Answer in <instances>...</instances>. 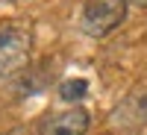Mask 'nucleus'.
I'll use <instances>...</instances> for the list:
<instances>
[{
    "mask_svg": "<svg viewBox=\"0 0 147 135\" xmlns=\"http://www.w3.org/2000/svg\"><path fill=\"white\" fill-rule=\"evenodd\" d=\"M127 0H88L80 15V30L91 38H103L127 18Z\"/></svg>",
    "mask_w": 147,
    "mask_h": 135,
    "instance_id": "obj_1",
    "label": "nucleus"
},
{
    "mask_svg": "<svg viewBox=\"0 0 147 135\" xmlns=\"http://www.w3.org/2000/svg\"><path fill=\"white\" fill-rule=\"evenodd\" d=\"M30 32L24 27H0V79L15 77L30 62Z\"/></svg>",
    "mask_w": 147,
    "mask_h": 135,
    "instance_id": "obj_2",
    "label": "nucleus"
},
{
    "mask_svg": "<svg viewBox=\"0 0 147 135\" xmlns=\"http://www.w3.org/2000/svg\"><path fill=\"white\" fill-rule=\"evenodd\" d=\"M88 124H91V118L85 109H68V112L47 115L38 124V132L41 135H85Z\"/></svg>",
    "mask_w": 147,
    "mask_h": 135,
    "instance_id": "obj_3",
    "label": "nucleus"
},
{
    "mask_svg": "<svg viewBox=\"0 0 147 135\" xmlns=\"http://www.w3.org/2000/svg\"><path fill=\"white\" fill-rule=\"evenodd\" d=\"M112 124L121 129H141L147 126V88L127 94V100L112 112Z\"/></svg>",
    "mask_w": 147,
    "mask_h": 135,
    "instance_id": "obj_4",
    "label": "nucleus"
},
{
    "mask_svg": "<svg viewBox=\"0 0 147 135\" xmlns=\"http://www.w3.org/2000/svg\"><path fill=\"white\" fill-rule=\"evenodd\" d=\"M85 91H88V82H85V79H68V82L59 85V97H62L65 103H77V100H82Z\"/></svg>",
    "mask_w": 147,
    "mask_h": 135,
    "instance_id": "obj_5",
    "label": "nucleus"
},
{
    "mask_svg": "<svg viewBox=\"0 0 147 135\" xmlns=\"http://www.w3.org/2000/svg\"><path fill=\"white\" fill-rule=\"evenodd\" d=\"M127 3H129V6H138V9H144V6H147V0H127Z\"/></svg>",
    "mask_w": 147,
    "mask_h": 135,
    "instance_id": "obj_6",
    "label": "nucleus"
},
{
    "mask_svg": "<svg viewBox=\"0 0 147 135\" xmlns=\"http://www.w3.org/2000/svg\"><path fill=\"white\" fill-rule=\"evenodd\" d=\"M9 135H30V132H27V129H12Z\"/></svg>",
    "mask_w": 147,
    "mask_h": 135,
    "instance_id": "obj_7",
    "label": "nucleus"
}]
</instances>
